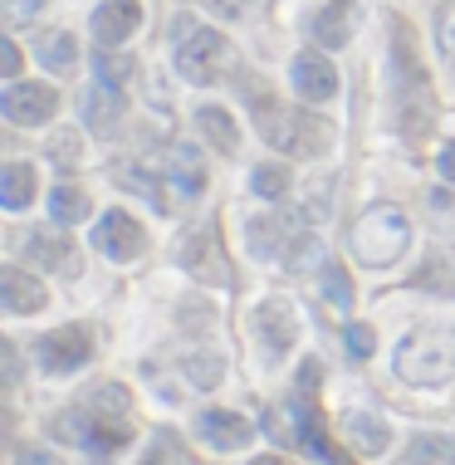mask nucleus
I'll use <instances>...</instances> for the list:
<instances>
[{
	"label": "nucleus",
	"instance_id": "obj_1",
	"mask_svg": "<svg viewBox=\"0 0 455 465\" xmlns=\"http://www.w3.org/2000/svg\"><path fill=\"white\" fill-rule=\"evenodd\" d=\"M54 436L94 450V456H113L133 441V421H128V387H94L79 407H69L64 417L54 421Z\"/></svg>",
	"mask_w": 455,
	"mask_h": 465
},
{
	"label": "nucleus",
	"instance_id": "obj_2",
	"mask_svg": "<svg viewBox=\"0 0 455 465\" xmlns=\"http://www.w3.org/2000/svg\"><path fill=\"white\" fill-rule=\"evenodd\" d=\"M250 113H255V128L270 147H280L289 157H313V153H328L333 147V128H328L323 118H313V113H299L280 104V98L250 89Z\"/></svg>",
	"mask_w": 455,
	"mask_h": 465
},
{
	"label": "nucleus",
	"instance_id": "obj_3",
	"mask_svg": "<svg viewBox=\"0 0 455 465\" xmlns=\"http://www.w3.org/2000/svg\"><path fill=\"white\" fill-rule=\"evenodd\" d=\"M391 84H397V113H401V133L416 137L431 123V89H426V74H421V59H416V40L407 30V20L391 25Z\"/></svg>",
	"mask_w": 455,
	"mask_h": 465
},
{
	"label": "nucleus",
	"instance_id": "obj_4",
	"mask_svg": "<svg viewBox=\"0 0 455 465\" xmlns=\"http://www.w3.org/2000/svg\"><path fill=\"white\" fill-rule=\"evenodd\" d=\"M397 377L411 387H436L455 377V329L431 323V329L407 333L397 348Z\"/></svg>",
	"mask_w": 455,
	"mask_h": 465
},
{
	"label": "nucleus",
	"instance_id": "obj_5",
	"mask_svg": "<svg viewBox=\"0 0 455 465\" xmlns=\"http://www.w3.org/2000/svg\"><path fill=\"white\" fill-rule=\"evenodd\" d=\"M407 241H411V225L397 206H368L358 216V225H352V235H348L352 255H358L368 270L391 265V260L407 250Z\"/></svg>",
	"mask_w": 455,
	"mask_h": 465
},
{
	"label": "nucleus",
	"instance_id": "obj_6",
	"mask_svg": "<svg viewBox=\"0 0 455 465\" xmlns=\"http://www.w3.org/2000/svg\"><path fill=\"white\" fill-rule=\"evenodd\" d=\"M225 59H231V45H225L221 30L176 20V74H182L186 84H216Z\"/></svg>",
	"mask_w": 455,
	"mask_h": 465
},
{
	"label": "nucleus",
	"instance_id": "obj_7",
	"mask_svg": "<svg viewBox=\"0 0 455 465\" xmlns=\"http://www.w3.org/2000/svg\"><path fill=\"white\" fill-rule=\"evenodd\" d=\"M35 358H40L45 372H79L88 358H94V338L79 323H64V329H49L40 343H35Z\"/></svg>",
	"mask_w": 455,
	"mask_h": 465
},
{
	"label": "nucleus",
	"instance_id": "obj_8",
	"mask_svg": "<svg viewBox=\"0 0 455 465\" xmlns=\"http://www.w3.org/2000/svg\"><path fill=\"white\" fill-rule=\"evenodd\" d=\"M59 108V94L49 89V84H10L5 94H0V113H5V123H15V128H40V123L54 118Z\"/></svg>",
	"mask_w": 455,
	"mask_h": 465
},
{
	"label": "nucleus",
	"instance_id": "obj_9",
	"mask_svg": "<svg viewBox=\"0 0 455 465\" xmlns=\"http://www.w3.org/2000/svg\"><path fill=\"white\" fill-rule=\"evenodd\" d=\"M94 245L104 250L108 260H137L147 245V231L128 216V211H104V216H98V231H94Z\"/></svg>",
	"mask_w": 455,
	"mask_h": 465
},
{
	"label": "nucleus",
	"instance_id": "obj_10",
	"mask_svg": "<svg viewBox=\"0 0 455 465\" xmlns=\"http://www.w3.org/2000/svg\"><path fill=\"white\" fill-rule=\"evenodd\" d=\"M182 265L192 274H201V280H211V284H231V265H225V255H221L216 225L186 235V241H182Z\"/></svg>",
	"mask_w": 455,
	"mask_h": 465
},
{
	"label": "nucleus",
	"instance_id": "obj_11",
	"mask_svg": "<svg viewBox=\"0 0 455 465\" xmlns=\"http://www.w3.org/2000/svg\"><path fill=\"white\" fill-rule=\"evenodd\" d=\"M255 333H260V343L270 348L274 358H284L289 348H294V338H299L294 309H289L284 299H264V304L255 309Z\"/></svg>",
	"mask_w": 455,
	"mask_h": 465
},
{
	"label": "nucleus",
	"instance_id": "obj_12",
	"mask_svg": "<svg viewBox=\"0 0 455 465\" xmlns=\"http://www.w3.org/2000/svg\"><path fill=\"white\" fill-rule=\"evenodd\" d=\"M196 431H201V441L216 446V450H240V446L255 441V426H250L245 417H235V411H221V407L201 411V417H196Z\"/></svg>",
	"mask_w": 455,
	"mask_h": 465
},
{
	"label": "nucleus",
	"instance_id": "obj_13",
	"mask_svg": "<svg viewBox=\"0 0 455 465\" xmlns=\"http://www.w3.org/2000/svg\"><path fill=\"white\" fill-rule=\"evenodd\" d=\"M303 235L309 231H294V221H280V216H255L250 221V250H255L260 260H274V255L289 260Z\"/></svg>",
	"mask_w": 455,
	"mask_h": 465
},
{
	"label": "nucleus",
	"instance_id": "obj_14",
	"mask_svg": "<svg viewBox=\"0 0 455 465\" xmlns=\"http://www.w3.org/2000/svg\"><path fill=\"white\" fill-rule=\"evenodd\" d=\"M137 25H143V5H137V0H104V5L94 10L98 45H123L128 35H137Z\"/></svg>",
	"mask_w": 455,
	"mask_h": 465
},
{
	"label": "nucleus",
	"instance_id": "obj_15",
	"mask_svg": "<svg viewBox=\"0 0 455 465\" xmlns=\"http://www.w3.org/2000/svg\"><path fill=\"white\" fill-rule=\"evenodd\" d=\"M294 89H299V98H309V104H328V98L338 94V69L309 49V54L294 59Z\"/></svg>",
	"mask_w": 455,
	"mask_h": 465
},
{
	"label": "nucleus",
	"instance_id": "obj_16",
	"mask_svg": "<svg viewBox=\"0 0 455 465\" xmlns=\"http://www.w3.org/2000/svg\"><path fill=\"white\" fill-rule=\"evenodd\" d=\"M79 108H84V128L98 133V137H108L113 128H118V118H123V94H118V84H94V89H84Z\"/></svg>",
	"mask_w": 455,
	"mask_h": 465
},
{
	"label": "nucleus",
	"instance_id": "obj_17",
	"mask_svg": "<svg viewBox=\"0 0 455 465\" xmlns=\"http://www.w3.org/2000/svg\"><path fill=\"white\" fill-rule=\"evenodd\" d=\"M25 255H30L40 270H54V274H79V270H84L79 250H74L64 235H54V231L30 235V241H25Z\"/></svg>",
	"mask_w": 455,
	"mask_h": 465
},
{
	"label": "nucleus",
	"instance_id": "obj_18",
	"mask_svg": "<svg viewBox=\"0 0 455 465\" xmlns=\"http://www.w3.org/2000/svg\"><path fill=\"white\" fill-rule=\"evenodd\" d=\"M45 284L25 270H0V309L5 313H35L45 309Z\"/></svg>",
	"mask_w": 455,
	"mask_h": 465
},
{
	"label": "nucleus",
	"instance_id": "obj_19",
	"mask_svg": "<svg viewBox=\"0 0 455 465\" xmlns=\"http://www.w3.org/2000/svg\"><path fill=\"white\" fill-rule=\"evenodd\" d=\"M343 436H348V446L362 450V456H382V450L391 446V426L377 417V411H348Z\"/></svg>",
	"mask_w": 455,
	"mask_h": 465
},
{
	"label": "nucleus",
	"instance_id": "obj_20",
	"mask_svg": "<svg viewBox=\"0 0 455 465\" xmlns=\"http://www.w3.org/2000/svg\"><path fill=\"white\" fill-rule=\"evenodd\" d=\"M162 177H167V182H176V192H186V196H201V186H206V167H201L196 147H186V143L167 147V157H162Z\"/></svg>",
	"mask_w": 455,
	"mask_h": 465
},
{
	"label": "nucleus",
	"instance_id": "obj_21",
	"mask_svg": "<svg viewBox=\"0 0 455 465\" xmlns=\"http://www.w3.org/2000/svg\"><path fill=\"white\" fill-rule=\"evenodd\" d=\"M35 54H40V64L49 74H69L79 64V40L69 30H40L35 35Z\"/></svg>",
	"mask_w": 455,
	"mask_h": 465
},
{
	"label": "nucleus",
	"instance_id": "obj_22",
	"mask_svg": "<svg viewBox=\"0 0 455 465\" xmlns=\"http://www.w3.org/2000/svg\"><path fill=\"white\" fill-rule=\"evenodd\" d=\"M196 128H201V137H206L216 153H225V157H235L240 153V133H235V118L225 108H216V104H206V108H196Z\"/></svg>",
	"mask_w": 455,
	"mask_h": 465
},
{
	"label": "nucleus",
	"instance_id": "obj_23",
	"mask_svg": "<svg viewBox=\"0 0 455 465\" xmlns=\"http://www.w3.org/2000/svg\"><path fill=\"white\" fill-rule=\"evenodd\" d=\"M294 407V436H299V446L303 450H313V456H333V446H328V431H323V417L309 407V401H289Z\"/></svg>",
	"mask_w": 455,
	"mask_h": 465
},
{
	"label": "nucleus",
	"instance_id": "obj_24",
	"mask_svg": "<svg viewBox=\"0 0 455 465\" xmlns=\"http://www.w3.org/2000/svg\"><path fill=\"white\" fill-rule=\"evenodd\" d=\"M313 40H319L323 49H343L352 40V15H348L343 5L319 10V15H313Z\"/></svg>",
	"mask_w": 455,
	"mask_h": 465
},
{
	"label": "nucleus",
	"instance_id": "obj_25",
	"mask_svg": "<svg viewBox=\"0 0 455 465\" xmlns=\"http://www.w3.org/2000/svg\"><path fill=\"white\" fill-rule=\"evenodd\" d=\"M397 465H455V436H416Z\"/></svg>",
	"mask_w": 455,
	"mask_h": 465
},
{
	"label": "nucleus",
	"instance_id": "obj_26",
	"mask_svg": "<svg viewBox=\"0 0 455 465\" xmlns=\"http://www.w3.org/2000/svg\"><path fill=\"white\" fill-rule=\"evenodd\" d=\"M30 196H35V172L20 167V162H10V167L0 172V201H5L10 211H20V206H30Z\"/></svg>",
	"mask_w": 455,
	"mask_h": 465
},
{
	"label": "nucleus",
	"instance_id": "obj_27",
	"mask_svg": "<svg viewBox=\"0 0 455 465\" xmlns=\"http://www.w3.org/2000/svg\"><path fill=\"white\" fill-rule=\"evenodd\" d=\"M88 211H94V206H88V196L74 192V186H54V192H49V216H54L59 225H79Z\"/></svg>",
	"mask_w": 455,
	"mask_h": 465
},
{
	"label": "nucleus",
	"instance_id": "obj_28",
	"mask_svg": "<svg viewBox=\"0 0 455 465\" xmlns=\"http://www.w3.org/2000/svg\"><path fill=\"white\" fill-rule=\"evenodd\" d=\"M250 192L264 201H284L289 196V167L284 162H260L255 177H250Z\"/></svg>",
	"mask_w": 455,
	"mask_h": 465
},
{
	"label": "nucleus",
	"instance_id": "obj_29",
	"mask_svg": "<svg viewBox=\"0 0 455 465\" xmlns=\"http://www.w3.org/2000/svg\"><path fill=\"white\" fill-rule=\"evenodd\" d=\"M436 49H440V59H446V69L455 74V0H446L440 15H436Z\"/></svg>",
	"mask_w": 455,
	"mask_h": 465
},
{
	"label": "nucleus",
	"instance_id": "obj_30",
	"mask_svg": "<svg viewBox=\"0 0 455 465\" xmlns=\"http://www.w3.org/2000/svg\"><path fill=\"white\" fill-rule=\"evenodd\" d=\"M323 294L333 299L338 309H352V280L343 265H323Z\"/></svg>",
	"mask_w": 455,
	"mask_h": 465
},
{
	"label": "nucleus",
	"instance_id": "obj_31",
	"mask_svg": "<svg viewBox=\"0 0 455 465\" xmlns=\"http://www.w3.org/2000/svg\"><path fill=\"white\" fill-rule=\"evenodd\" d=\"M133 69L137 64L128 54H108V45H104V54H98V79H104V84H128Z\"/></svg>",
	"mask_w": 455,
	"mask_h": 465
},
{
	"label": "nucleus",
	"instance_id": "obj_32",
	"mask_svg": "<svg viewBox=\"0 0 455 465\" xmlns=\"http://www.w3.org/2000/svg\"><path fill=\"white\" fill-rule=\"evenodd\" d=\"M343 343H348V353L358 358V362H368L377 353V333L368 329V323H348V333H343Z\"/></svg>",
	"mask_w": 455,
	"mask_h": 465
},
{
	"label": "nucleus",
	"instance_id": "obj_33",
	"mask_svg": "<svg viewBox=\"0 0 455 465\" xmlns=\"http://www.w3.org/2000/svg\"><path fill=\"white\" fill-rule=\"evenodd\" d=\"M49 162H54V167H74V162H79V133H54L49 137Z\"/></svg>",
	"mask_w": 455,
	"mask_h": 465
},
{
	"label": "nucleus",
	"instance_id": "obj_34",
	"mask_svg": "<svg viewBox=\"0 0 455 465\" xmlns=\"http://www.w3.org/2000/svg\"><path fill=\"white\" fill-rule=\"evenodd\" d=\"M186 372H192V382H201V387H216L221 382V362L216 358H192V362H186Z\"/></svg>",
	"mask_w": 455,
	"mask_h": 465
},
{
	"label": "nucleus",
	"instance_id": "obj_35",
	"mask_svg": "<svg viewBox=\"0 0 455 465\" xmlns=\"http://www.w3.org/2000/svg\"><path fill=\"white\" fill-rule=\"evenodd\" d=\"M319 382H323V362L309 358V362L299 368V392H319Z\"/></svg>",
	"mask_w": 455,
	"mask_h": 465
},
{
	"label": "nucleus",
	"instance_id": "obj_36",
	"mask_svg": "<svg viewBox=\"0 0 455 465\" xmlns=\"http://www.w3.org/2000/svg\"><path fill=\"white\" fill-rule=\"evenodd\" d=\"M15 69H20V49L10 35H0V74H15Z\"/></svg>",
	"mask_w": 455,
	"mask_h": 465
},
{
	"label": "nucleus",
	"instance_id": "obj_37",
	"mask_svg": "<svg viewBox=\"0 0 455 465\" xmlns=\"http://www.w3.org/2000/svg\"><path fill=\"white\" fill-rule=\"evenodd\" d=\"M201 5H206L211 15H225V20H231V15H240V10H245V0H201Z\"/></svg>",
	"mask_w": 455,
	"mask_h": 465
},
{
	"label": "nucleus",
	"instance_id": "obj_38",
	"mask_svg": "<svg viewBox=\"0 0 455 465\" xmlns=\"http://www.w3.org/2000/svg\"><path fill=\"white\" fill-rule=\"evenodd\" d=\"M40 5H45V0H5V15L10 20H25V15H35Z\"/></svg>",
	"mask_w": 455,
	"mask_h": 465
},
{
	"label": "nucleus",
	"instance_id": "obj_39",
	"mask_svg": "<svg viewBox=\"0 0 455 465\" xmlns=\"http://www.w3.org/2000/svg\"><path fill=\"white\" fill-rule=\"evenodd\" d=\"M440 177H446V182H455V143H446V147H440Z\"/></svg>",
	"mask_w": 455,
	"mask_h": 465
},
{
	"label": "nucleus",
	"instance_id": "obj_40",
	"mask_svg": "<svg viewBox=\"0 0 455 465\" xmlns=\"http://www.w3.org/2000/svg\"><path fill=\"white\" fill-rule=\"evenodd\" d=\"M15 465H54V456H49V450H25Z\"/></svg>",
	"mask_w": 455,
	"mask_h": 465
},
{
	"label": "nucleus",
	"instance_id": "obj_41",
	"mask_svg": "<svg viewBox=\"0 0 455 465\" xmlns=\"http://www.w3.org/2000/svg\"><path fill=\"white\" fill-rule=\"evenodd\" d=\"M250 465H289V460H284V456H255Z\"/></svg>",
	"mask_w": 455,
	"mask_h": 465
},
{
	"label": "nucleus",
	"instance_id": "obj_42",
	"mask_svg": "<svg viewBox=\"0 0 455 465\" xmlns=\"http://www.w3.org/2000/svg\"><path fill=\"white\" fill-rule=\"evenodd\" d=\"M328 465H352V460H333V456H328Z\"/></svg>",
	"mask_w": 455,
	"mask_h": 465
}]
</instances>
